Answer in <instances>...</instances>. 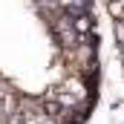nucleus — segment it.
I'll return each instance as SVG.
<instances>
[{
	"instance_id": "f257e3e1",
	"label": "nucleus",
	"mask_w": 124,
	"mask_h": 124,
	"mask_svg": "<svg viewBox=\"0 0 124 124\" xmlns=\"http://www.w3.org/2000/svg\"><path fill=\"white\" fill-rule=\"evenodd\" d=\"M52 32L58 35V40H61L63 49H72V46L78 43V35H75V29H72V23H69L66 15H61V17L52 20Z\"/></svg>"
},
{
	"instance_id": "423d86ee",
	"label": "nucleus",
	"mask_w": 124,
	"mask_h": 124,
	"mask_svg": "<svg viewBox=\"0 0 124 124\" xmlns=\"http://www.w3.org/2000/svg\"><path fill=\"white\" fill-rule=\"evenodd\" d=\"M116 40L121 43V49H124V20H116Z\"/></svg>"
},
{
	"instance_id": "20e7f679",
	"label": "nucleus",
	"mask_w": 124,
	"mask_h": 124,
	"mask_svg": "<svg viewBox=\"0 0 124 124\" xmlns=\"http://www.w3.org/2000/svg\"><path fill=\"white\" fill-rule=\"evenodd\" d=\"M107 12L116 20H124V0H107Z\"/></svg>"
},
{
	"instance_id": "f03ea898",
	"label": "nucleus",
	"mask_w": 124,
	"mask_h": 124,
	"mask_svg": "<svg viewBox=\"0 0 124 124\" xmlns=\"http://www.w3.org/2000/svg\"><path fill=\"white\" fill-rule=\"evenodd\" d=\"M69 17V23H72V29H75V35H93L95 32V20L90 12H78V15H66Z\"/></svg>"
},
{
	"instance_id": "39448f33",
	"label": "nucleus",
	"mask_w": 124,
	"mask_h": 124,
	"mask_svg": "<svg viewBox=\"0 0 124 124\" xmlns=\"http://www.w3.org/2000/svg\"><path fill=\"white\" fill-rule=\"evenodd\" d=\"M43 12H58V0H35Z\"/></svg>"
},
{
	"instance_id": "0eeeda50",
	"label": "nucleus",
	"mask_w": 124,
	"mask_h": 124,
	"mask_svg": "<svg viewBox=\"0 0 124 124\" xmlns=\"http://www.w3.org/2000/svg\"><path fill=\"white\" fill-rule=\"evenodd\" d=\"M38 124H63V121H61V118H55V116H49V113H43Z\"/></svg>"
},
{
	"instance_id": "7ed1b4c3",
	"label": "nucleus",
	"mask_w": 124,
	"mask_h": 124,
	"mask_svg": "<svg viewBox=\"0 0 124 124\" xmlns=\"http://www.w3.org/2000/svg\"><path fill=\"white\" fill-rule=\"evenodd\" d=\"M58 12H63V15L90 12V0H58Z\"/></svg>"
}]
</instances>
